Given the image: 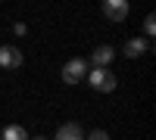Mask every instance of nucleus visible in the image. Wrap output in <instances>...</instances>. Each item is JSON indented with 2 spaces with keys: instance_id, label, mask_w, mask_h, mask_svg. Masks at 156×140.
Listing matches in <instances>:
<instances>
[{
  "instance_id": "0eeeda50",
  "label": "nucleus",
  "mask_w": 156,
  "mask_h": 140,
  "mask_svg": "<svg viewBox=\"0 0 156 140\" xmlns=\"http://www.w3.org/2000/svg\"><path fill=\"white\" fill-rule=\"evenodd\" d=\"M147 50H150V44L144 41V37H131V41L125 44V56L128 59H137V56H144Z\"/></svg>"
},
{
  "instance_id": "1a4fd4ad",
  "label": "nucleus",
  "mask_w": 156,
  "mask_h": 140,
  "mask_svg": "<svg viewBox=\"0 0 156 140\" xmlns=\"http://www.w3.org/2000/svg\"><path fill=\"white\" fill-rule=\"evenodd\" d=\"M144 31H147V34L156 31V16H147V19H144Z\"/></svg>"
},
{
  "instance_id": "20e7f679",
  "label": "nucleus",
  "mask_w": 156,
  "mask_h": 140,
  "mask_svg": "<svg viewBox=\"0 0 156 140\" xmlns=\"http://www.w3.org/2000/svg\"><path fill=\"white\" fill-rule=\"evenodd\" d=\"M112 56H115V50L103 44V47H97L94 53H90V66H87V69H106L109 62H112Z\"/></svg>"
},
{
  "instance_id": "423d86ee",
  "label": "nucleus",
  "mask_w": 156,
  "mask_h": 140,
  "mask_svg": "<svg viewBox=\"0 0 156 140\" xmlns=\"http://www.w3.org/2000/svg\"><path fill=\"white\" fill-rule=\"evenodd\" d=\"M56 140H84V131H81L78 121H66V125H59Z\"/></svg>"
},
{
  "instance_id": "f257e3e1",
  "label": "nucleus",
  "mask_w": 156,
  "mask_h": 140,
  "mask_svg": "<svg viewBox=\"0 0 156 140\" xmlns=\"http://www.w3.org/2000/svg\"><path fill=\"white\" fill-rule=\"evenodd\" d=\"M87 81H90V87L100 90V94H112V90H115V75H112L109 69H87Z\"/></svg>"
},
{
  "instance_id": "9b49d317",
  "label": "nucleus",
  "mask_w": 156,
  "mask_h": 140,
  "mask_svg": "<svg viewBox=\"0 0 156 140\" xmlns=\"http://www.w3.org/2000/svg\"><path fill=\"white\" fill-rule=\"evenodd\" d=\"M34 140H47V137H34Z\"/></svg>"
},
{
  "instance_id": "39448f33",
  "label": "nucleus",
  "mask_w": 156,
  "mask_h": 140,
  "mask_svg": "<svg viewBox=\"0 0 156 140\" xmlns=\"http://www.w3.org/2000/svg\"><path fill=\"white\" fill-rule=\"evenodd\" d=\"M22 66V53L16 47H0V69H19Z\"/></svg>"
},
{
  "instance_id": "f03ea898",
  "label": "nucleus",
  "mask_w": 156,
  "mask_h": 140,
  "mask_svg": "<svg viewBox=\"0 0 156 140\" xmlns=\"http://www.w3.org/2000/svg\"><path fill=\"white\" fill-rule=\"evenodd\" d=\"M87 78V59H69L62 66V81L66 84H78Z\"/></svg>"
},
{
  "instance_id": "6e6552de",
  "label": "nucleus",
  "mask_w": 156,
  "mask_h": 140,
  "mask_svg": "<svg viewBox=\"0 0 156 140\" xmlns=\"http://www.w3.org/2000/svg\"><path fill=\"white\" fill-rule=\"evenodd\" d=\"M3 140H28V134H25L22 125H9V128L3 131Z\"/></svg>"
},
{
  "instance_id": "7ed1b4c3",
  "label": "nucleus",
  "mask_w": 156,
  "mask_h": 140,
  "mask_svg": "<svg viewBox=\"0 0 156 140\" xmlns=\"http://www.w3.org/2000/svg\"><path fill=\"white\" fill-rule=\"evenodd\" d=\"M103 16L109 22H125L128 19V3L125 0H106L103 3Z\"/></svg>"
},
{
  "instance_id": "9d476101",
  "label": "nucleus",
  "mask_w": 156,
  "mask_h": 140,
  "mask_svg": "<svg viewBox=\"0 0 156 140\" xmlns=\"http://www.w3.org/2000/svg\"><path fill=\"white\" fill-rule=\"evenodd\" d=\"M87 140H109V134H106V131H90Z\"/></svg>"
}]
</instances>
